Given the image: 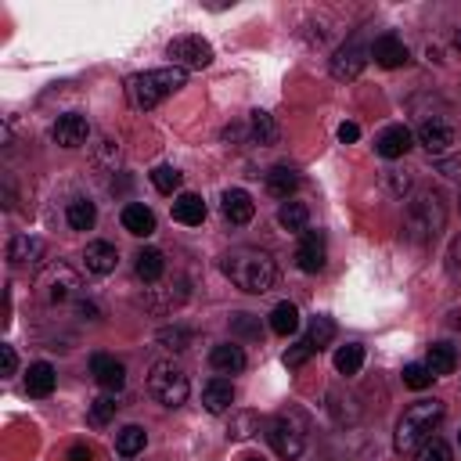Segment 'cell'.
<instances>
[{"mask_svg": "<svg viewBox=\"0 0 461 461\" xmlns=\"http://www.w3.org/2000/svg\"><path fill=\"white\" fill-rule=\"evenodd\" d=\"M414 461H450V447L439 436H429L425 443L414 447Z\"/></svg>", "mask_w": 461, "mask_h": 461, "instance_id": "cell-34", "label": "cell"}, {"mask_svg": "<svg viewBox=\"0 0 461 461\" xmlns=\"http://www.w3.org/2000/svg\"><path fill=\"white\" fill-rule=\"evenodd\" d=\"M267 439H270V447H274V454L277 457H285V461H295L303 450H306V425H303V418L299 414H277L274 421H270V429H267Z\"/></svg>", "mask_w": 461, "mask_h": 461, "instance_id": "cell-6", "label": "cell"}, {"mask_svg": "<svg viewBox=\"0 0 461 461\" xmlns=\"http://www.w3.org/2000/svg\"><path fill=\"white\" fill-rule=\"evenodd\" d=\"M148 393H151V396H155L162 407H180V403L187 400V393H191L184 367H176L173 360H158V364H151V375H148Z\"/></svg>", "mask_w": 461, "mask_h": 461, "instance_id": "cell-5", "label": "cell"}, {"mask_svg": "<svg viewBox=\"0 0 461 461\" xmlns=\"http://www.w3.org/2000/svg\"><path fill=\"white\" fill-rule=\"evenodd\" d=\"M411 144H414V133H411L403 122H396V126H385V130L378 133L375 151H378L382 158H400V155L411 151Z\"/></svg>", "mask_w": 461, "mask_h": 461, "instance_id": "cell-14", "label": "cell"}, {"mask_svg": "<svg viewBox=\"0 0 461 461\" xmlns=\"http://www.w3.org/2000/svg\"><path fill=\"white\" fill-rule=\"evenodd\" d=\"M155 339H158V342H162L166 349H187L194 335H191L187 328H180V324H173V328H158V335H155Z\"/></svg>", "mask_w": 461, "mask_h": 461, "instance_id": "cell-36", "label": "cell"}, {"mask_svg": "<svg viewBox=\"0 0 461 461\" xmlns=\"http://www.w3.org/2000/svg\"><path fill=\"white\" fill-rule=\"evenodd\" d=\"M202 403H205L209 414H223L234 403V385L227 378H209L205 389H202Z\"/></svg>", "mask_w": 461, "mask_h": 461, "instance_id": "cell-20", "label": "cell"}, {"mask_svg": "<svg viewBox=\"0 0 461 461\" xmlns=\"http://www.w3.org/2000/svg\"><path fill=\"white\" fill-rule=\"evenodd\" d=\"M310 357H313V346H310L306 339H299V342H295V346L285 353V364H288V367H303Z\"/></svg>", "mask_w": 461, "mask_h": 461, "instance_id": "cell-40", "label": "cell"}, {"mask_svg": "<svg viewBox=\"0 0 461 461\" xmlns=\"http://www.w3.org/2000/svg\"><path fill=\"white\" fill-rule=\"evenodd\" d=\"M450 263H454V267H461V234L450 241Z\"/></svg>", "mask_w": 461, "mask_h": 461, "instance_id": "cell-47", "label": "cell"}, {"mask_svg": "<svg viewBox=\"0 0 461 461\" xmlns=\"http://www.w3.org/2000/svg\"><path fill=\"white\" fill-rule=\"evenodd\" d=\"M83 263H86V270H90V274L104 277V274H112V270H115L119 252H115V245H108V241H90V245L83 249Z\"/></svg>", "mask_w": 461, "mask_h": 461, "instance_id": "cell-17", "label": "cell"}, {"mask_svg": "<svg viewBox=\"0 0 461 461\" xmlns=\"http://www.w3.org/2000/svg\"><path fill=\"white\" fill-rule=\"evenodd\" d=\"M115 411H119L115 396H97V400L90 403V425H108V421L115 418Z\"/></svg>", "mask_w": 461, "mask_h": 461, "instance_id": "cell-37", "label": "cell"}, {"mask_svg": "<svg viewBox=\"0 0 461 461\" xmlns=\"http://www.w3.org/2000/svg\"><path fill=\"white\" fill-rule=\"evenodd\" d=\"M122 227L133 238H148L155 230V212L148 205H140V202H130V205H122Z\"/></svg>", "mask_w": 461, "mask_h": 461, "instance_id": "cell-23", "label": "cell"}, {"mask_svg": "<svg viewBox=\"0 0 461 461\" xmlns=\"http://www.w3.org/2000/svg\"><path fill=\"white\" fill-rule=\"evenodd\" d=\"M270 328H274L277 335H292V331H299V310H295L292 303H277V306L270 310Z\"/></svg>", "mask_w": 461, "mask_h": 461, "instance_id": "cell-31", "label": "cell"}, {"mask_svg": "<svg viewBox=\"0 0 461 461\" xmlns=\"http://www.w3.org/2000/svg\"><path fill=\"white\" fill-rule=\"evenodd\" d=\"M367 54L371 50H364V43H357V40L342 43L335 50V58H331V76L335 79H357L364 72V65H367Z\"/></svg>", "mask_w": 461, "mask_h": 461, "instance_id": "cell-11", "label": "cell"}, {"mask_svg": "<svg viewBox=\"0 0 461 461\" xmlns=\"http://www.w3.org/2000/svg\"><path fill=\"white\" fill-rule=\"evenodd\" d=\"M90 375H94L97 385L108 389V393H119V389L126 385V367H122V360H115V357H108V353H94V357H90Z\"/></svg>", "mask_w": 461, "mask_h": 461, "instance_id": "cell-13", "label": "cell"}, {"mask_svg": "<svg viewBox=\"0 0 461 461\" xmlns=\"http://www.w3.org/2000/svg\"><path fill=\"white\" fill-rule=\"evenodd\" d=\"M50 137H54V144H61V148H83L86 137H90V122H86V115H79V112L58 115Z\"/></svg>", "mask_w": 461, "mask_h": 461, "instance_id": "cell-12", "label": "cell"}, {"mask_svg": "<svg viewBox=\"0 0 461 461\" xmlns=\"http://www.w3.org/2000/svg\"><path fill=\"white\" fill-rule=\"evenodd\" d=\"M18 367V357H14V346H0V375L11 378Z\"/></svg>", "mask_w": 461, "mask_h": 461, "instance_id": "cell-42", "label": "cell"}, {"mask_svg": "<svg viewBox=\"0 0 461 461\" xmlns=\"http://www.w3.org/2000/svg\"><path fill=\"white\" fill-rule=\"evenodd\" d=\"M209 364L220 375H238V371H245V349L234 346V342H220V346H212Z\"/></svg>", "mask_w": 461, "mask_h": 461, "instance_id": "cell-19", "label": "cell"}, {"mask_svg": "<svg viewBox=\"0 0 461 461\" xmlns=\"http://www.w3.org/2000/svg\"><path fill=\"white\" fill-rule=\"evenodd\" d=\"M241 461H263V457H256V454H245V457H241Z\"/></svg>", "mask_w": 461, "mask_h": 461, "instance_id": "cell-48", "label": "cell"}, {"mask_svg": "<svg viewBox=\"0 0 461 461\" xmlns=\"http://www.w3.org/2000/svg\"><path fill=\"white\" fill-rule=\"evenodd\" d=\"M169 58H173V65L176 68H205L209 61H212V47H209V40H202V36H176L173 43H169Z\"/></svg>", "mask_w": 461, "mask_h": 461, "instance_id": "cell-9", "label": "cell"}, {"mask_svg": "<svg viewBox=\"0 0 461 461\" xmlns=\"http://www.w3.org/2000/svg\"><path fill=\"white\" fill-rule=\"evenodd\" d=\"M454 47H457V50H461V29H457V36H454Z\"/></svg>", "mask_w": 461, "mask_h": 461, "instance_id": "cell-49", "label": "cell"}, {"mask_svg": "<svg viewBox=\"0 0 461 461\" xmlns=\"http://www.w3.org/2000/svg\"><path fill=\"white\" fill-rule=\"evenodd\" d=\"M277 223H281L285 230H292V234H303L306 223H310V209H306L303 202H285V205L277 209Z\"/></svg>", "mask_w": 461, "mask_h": 461, "instance_id": "cell-29", "label": "cell"}, {"mask_svg": "<svg viewBox=\"0 0 461 461\" xmlns=\"http://www.w3.org/2000/svg\"><path fill=\"white\" fill-rule=\"evenodd\" d=\"M144 443H148V432H144L140 425H122V429L115 432V450H119L122 457H137V454L144 450Z\"/></svg>", "mask_w": 461, "mask_h": 461, "instance_id": "cell-27", "label": "cell"}, {"mask_svg": "<svg viewBox=\"0 0 461 461\" xmlns=\"http://www.w3.org/2000/svg\"><path fill=\"white\" fill-rule=\"evenodd\" d=\"M223 216H227L234 227H245V223L256 216V202L249 198V191H241V187L223 191Z\"/></svg>", "mask_w": 461, "mask_h": 461, "instance_id": "cell-16", "label": "cell"}, {"mask_svg": "<svg viewBox=\"0 0 461 461\" xmlns=\"http://www.w3.org/2000/svg\"><path fill=\"white\" fill-rule=\"evenodd\" d=\"M180 169H173V166H155L151 169V184H155V191H162V194H176V187H180Z\"/></svg>", "mask_w": 461, "mask_h": 461, "instance_id": "cell-35", "label": "cell"}, {"mask_svg": "<svg viewBox=\"0 0 461 461\" xmlns=\"http://www.w3.org/2000/svg\"><path fill=\"white\" fill-rule=\"evenodd\" d=\"M457 439H461V436H457Z\"/></svg>", "mask_w": 461, "mask_h": 461, "instance_id": "cell-50", "label": "cell"}, {"mask_svg": "<svg viewBox=\"0 0 461 461\" xmlns=\"http://www.w3.org/2000/svg\"><path fill=\"white\" fill-rule=\"evenodd\" d=\"M385 184H389V191H393V194H403V191L411 187L407 173H396V169H389V173H385Z\"/></svg>", "mask_w": 461, "mask_h": 461, "instance_id": "cell-43", "label": "cell"}, {"mask_svg": "<svg viewBox=\"0 0 461 461\" xmlns=\"http://www.w3.org/2000/svg\"><path fill=\"white\" fill-rule=\"evenodd\" d=\"M443 414H447V407L439 400H418V403H411L400 414V421H396V447L400 450H414L418 443H425L439 429Z\"/></svg>", "mask_w": 461, "mask_h": 461, "instance_id": "cell-4", "label": "cell"}, {"mask_svg": "<svg viewBox=\"0 0 461 461\" xmlns=\"http://www.w3.org/2000/svg\"><path fill=\"white\" fill-rule=\"evenodd\" d=\"M418 144L429 151V155H447L450 148H457L461 144V130L450 122V119H425L421 126H418Z\"/></svg>", "mask_w": 461, "mask_h": 461, "instance_id": "cell-7", "label": "cell"}, {"mask_svg": "<svg viewBox=\"0 0 461 461\" xmlns=\"http://www.w3.org/2000/svg\"><path fill=\"white\" fill-rule=\"evenodd\" d=\"M371 58H375V65H382V68H400V65H407V47H403L400 36L385 32V36L375 40Z\"/></svg>", "mask_w": 461, "mask_h": 461, "instance_id": "cell-15", "label": "cell"}, {"mask_svg": "<svg viewBox=\"0 0 461 461\" xmlns=\"http://www.w3.org/2000/svg\"><path fill=\"white\" fill-rule=\"evenodd\" d=\"M249 429H252V414H241V418L234 421V432H230V436H249Z\"/></svg>", "mask_w": 461, "mask_h": 461, "instance_id": "cell-46", "label": "cell"}, {"mask_svg": "<svg viewBox=\"0 0 461 461\" xmlns=\"http://www.w3.org/2000/svg\"><path fill=\"white\" fill-rule=\"evenodd\" d=\"M133 270H137V277H140V281L158 285V281H162V274H166V256H162L158 249H140V252L133 256Z\"/></svg>", "mask_w": 461, "mask_h": 461, "instance_id": "cell-24", "label": "cell"}, {"mask_svg": "<svg viewBox=\"0 0 461 461\" xmlns=\"http://www.w3.org/2000/svg\"><path fill=\"white\" fill-rule=\"evenodd\" d=\"M439 173L450 176V180H461V151L443 155V158H439Z\"/></svg>", "mask_w": 461, "mask_h": 461, "instance_id": "cell-41", "label": "cell"}, {"mask_svg": "<svg viewBox=\"0 0 461 461\" xmlns=\"http://www.w3.org/2000/svg\"><path fill=\"white\" fill-rule=\"evenodd\" d=\"M173 220L184 223V227H198V223L205 220V202H202L198 194H191V191L176 194V198H173Z\"/></svg>", "mask_w": 461, "mask_h": 461, "instance_id": "cell-22", "label": "cell"}, {"mask_svg": "<svg viewBox=\"0 0 461 461\" xmlns=\"http://www.w3.org/2000/svg\"><path fill=\"white\" fill-rule=\"evenodd\" d=\"M54 382H58V375H54V367L47 364V360H36V364H29V375H25V393L29 396H50L54 393Z\"/></svg>", "mask_w": 461, "mask_h": 461, "instance_id": "cell-25", "label": "cell"}, {"mask_svg": "<svg viewBox=\"0 0 461 461\" xmlns=\"http://www.w3.org/2000/svg\"><path fill=\"white\" fill-rule=\"evenodd\" d=\"M357 137H360V126H357V122H342V126H339V140H342V144H353Z\"/></svg>", "mask_w": 461, "mask_h": 461, "instance_id": "cell-44", "label": "cell"}, {"mask_svg": "<svg viewBox=\"0 0 461 461\" xmlns=\"http://www.w3.org/2000/svg\"><path fill=\"white\" fill-rule=\"evenodd\" d=\"M65 220H68L72 230H90L94 220H97V209H94V202H86V198H72L68 209H65Z\"/></svg>", "mask_w": 461, "mask_h": 461, "instance_id": "cell-28", "label": "cell"}, {"mask_svg": "<svg viewBox=\"0 0 461 461\" xmlns=\"http://www.w3.org/2000/svg\"><path fill=\"white\" fill-rule=\"evenodd\" d=\"M447 223V202L436 187H421L414 191V198L407 202V212H403V238L411 245H429Z\"/></svg>", "mask_w": 461, "mask_h": 461, "instance_id": "cell-2", "label": "cell"}, {"mask_svg": "<svg viewBox=\"0 0 461 461\" xmlns=\"http://www.w3.org/2000/svg\"><path fill=\"white\" fill-rule=\"evenodd\" d=\"M7 259H11L14 267H25V263L32 267V263L43 259V241L32 238V234H14L11 245H7Z\"/></svg>", "mask_w": 461, "mask_h": 461, "instance_id": "cell-18", "label": "cell"}, {"mask_svg": "<svg viewBox=\"0 0 461 461\" xmlns=\"http://www.w3.org/2000/svg\"><path fill=\"white\" fill-rule=\"evenodd\" d=\"M220 267H223V274L230 277V285L241 288V292H249V295H263V292H270L274 281H277V267H274L270 252L252 249V245L230 249Z\"/></svg>", "mask_w": 461, "mask_h": 461, "instance_id": "cell-1", "label": "cell"}, {"mask_svg": "<svg viewBox=\"0 0 461 461\" xmlns=\"http://www.w3.org/2000/svg\"><path fill=\"white\" fill-rule=\"evenodd\" d=\"M425 364H429V371L439 378V375H450V371L457 367V353H454V346H447V342H432Z\"/></svg>", "mask_w": 461, "mask_h": 461, "instance_id": "cell-30", "label": "cell"}, {"mask_svg": "<svg viewBox=\"0 0 461 461\" xmlns=\"http://www.w3.org/2000/svg\"><path fill=\"white\" fill-rule=\"evenodd\" d=\"M432 371H429V364H407L403 367V385H411V389H425V385H432Z\"/></svg>", "mask_w": 461, "mask_h": 461, "instance_id": "cell-39", "label": "cell"}, {"mask_svg": "<svg viewBox=\"0 0 461 461\" xmlns=\"http://www.w3.org/2000/svg\"><path fill=\"white\" fill-rule=\"evenodd\" d=\"M94 454H90V447H83V443H76V447H68V454H65V461H90Z\"/></svg>", "mask_w": 461, "mask_h": 461, "instance_id": "cell-45", "label": "cell"}, {"mask_svg": "<svg viewBox=\"0 0 461 461\" xmlns=\"http://www.w3.org/2000/svg\"><path fill=\"white\" fill-rule=\"evenodd\" d=\"M184 83H187V72L176 68V65H169V68H151V72L130 76L126 94H130V101L137 108H155L158 101H166L169 94H176Z\"/></svg>", "mask_w": 461, "mask_h": 461, "instance_id": "cell-3", "label": "cell"}, {"mask_svg": "<svg viewBox=\"0 0 461 461\" xmlns=\"http://www.w3.org/2000/svg\"><path fill=\"white\" fill-rule=\"evenodd\" d=\"M360 367H364V346L349 342V346H342V349L335 353V371H339V375H357Z\"/></svg>", "mask_w": 461, "mask_h": 461, "instance_id": "cell-33", "label": "cell"}, {"mask_svg": "<svg viewBox=\"0 0 461 461\" xmlns=\"http://www.w3.org/2000/svg\"><path fill=\"white\" fill-rule=\"evenodd\" d=\"M295 187H299V173H295L292 166H274V169L267 173V191H270L274 198H288Z\"/></svg>", "mask_w": 461, "mask_h": 461, "instance_id": "cell-26", "label": "cell"}, {"mask_svg": "<svg viewBox=\"0 0 461 461\" xmlns=\"http://www.w3.org/2000/svg\"><path fill=\"white\" fill-rule=\"evenodd\" d=\"M295 263H299V270H306V274H317V270H324V263H328V238H324V230H303V238H299V249H295Z\"/></svg>", "mask_w": 461, "mask_h": 461, "instance_id": "cell-10", "label": "cell"}, {"mask_svg": "<svg viewBox=\"0 0 461 461\" xmlns=\"http://www.w3.org/2000/svg\"><path fill=\"white\" fill-rule=\"evenodd\" d=\"M40 288H43V299H47V303H68V299H76V292H79V274H76L68 263H54V267L43 270Z\"/></svg>", "mask_w": 461, "mask_h": 461, "instance_id": "cell-8", "label": "cell"}, {"mask_svg": "<svg viewBox=\"0 0 461 461\" xmlns=\"http://www.w3.org/2000/svg\"><path fill=\"white\" fill-rule=\"evenodd\" d=\"M230 331L241 335V339H259V335H263L259 317H252V313H234V317H230Z\"/></svg>", "mask_w": 461, "mask_h": 461, "instance_id": "cell-38", "label": "cell"}, {"mask_svg": "<svg viewBox=\"0 0 461 461\" xmlns=\"http://www.w3.org/2000/svg\"><path fill=\"white\" fill-rule=\"evenodd\" d=\"M249 140H252V144H259V148L277 144V122H274V115H270V112H263V108L249 112Z\"/></svg>", "mask_w": 461, "mask_h": 461, "instance_id": "cell-21", "label": "cell"}, {"mask_svg": "<svg viewBox=\"0 0 461 461\" xmlns=\"http://www.w3.org/2000/svg\"><path fill=\"white\" fill-rule=\"evenodd\" d=\"M331 339H335V321H331V317H313L310 328H306V342L313 346V353L324 349Z\"/></svg>", "mask_w": 461, "mask_h": 461, "instance_id": "cell-32", "label": "cell"}]
</instances>
